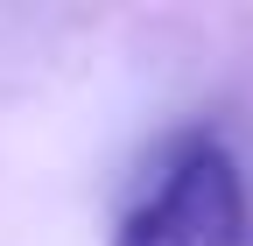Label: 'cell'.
Here are the masks:
<instances>
[{
	"instance_id": "obj_1",
	"label": "cell",
	"mask_w": 253,
	"mask_h": 246,
	"mask_svg": "<svg viewBox=\"0 0 253 246\" xmlns=\"http://www.w3.org/2000/svg\"><path fill=\"white\" fill-rule=\"evenodd\" d=\"M246 232V190L218 141H190L169 183L141 211H126L113 246H239Z\"/></svg>"
}]
</instances>
